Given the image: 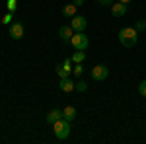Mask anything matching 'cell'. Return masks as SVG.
Returning a JSON list of instances; mask_svg holds the SVG:
<instances>
[{
    "instance_id": "cell-18",
    "label": "cell",
    "mask_w": 146,
    "mask_h": 144,
    "mask_svg": "<svg viewBox=\"0 0 146 144\" xmlns=\"http://www.w3.org/2000/svg\"><path fill=\"white\" fill-rule=\"evenodd\" d=\"M138 94H140L142 98H146V80H142V82L138 84Z\"/></svg>"
},
{
    "instance_id": "cell-23",
    "label": "cell",
    "mask_w": 146,
    "mask_h": 144,
    "mask_svg": "<svg viewBox=\"0 0 146 144\" xmlns=\"http://www.w3.org/2000/svg\"><path fill=\"white\" fill-rule=\"evenodd\" d=\"M119 2H123V4H129V2H131V0H119Z\"/></svg>"
},
{
    "instance_id": "cell-7",
    "label": "cell",
    "mask_w": 146,
    "mask_h": 144,
    "mask_svg": "<svg viewBox=\"0 0 146 144\" xmlns=\"http://www.w3.org/2000/svg\"><path fill=\"white\" fill-rule=\"evenodd\" d=\"M72 35H74V29H72V25H62V27L58 29V37H60L64 43H70Z\"/></svg>"
},
{
    "instance_id": "cell-11",
    "label": "cell",
    "mask_w": 146,
    "mask_h": 144,
    "mask_svg": "<svg viewBox=\"0 0 146 144\" xmlns=\"http://www.w3.org/2000/svg\"><path fill=\"white\" fill-rule=\"evenodd\" d=\"M58 119H62V111H60V109H53V111H49V115H47V123H49V125L56 123Z\"/></svg>"
},
{
    "instance_id": "cell-16",
    "label": "cell",
    "mask_w": 146,
    "mask_h": 144,
    "mask_svg": "<svg viewBox=\"0 0 146 144\" xmlns=\"http://www.w3.org/2000/svg\"><path fill=\"white\" fill-rule=\"evenodd\" d=\"M135 29L136 31H146V20H138L135 23Z\"/></svg>"
},
{
    "instance_id": "cell-15",
    "label": "cell",
    "mask_w": 146,
    "mask_h": 144,
    "mask_svg": "<svg viewBox=\"0 0 146 144\" xmlns=\"http://www.w3.org/2000/svg\"><path fill=\"white\" fill-rule=\"evenodd\" d=\"M55 72H56V76H58V78H66V76H70V72H66L62 64H58V66L55 68Z\"/></svg>"
},
{
    "instance_id": "cell-5",
    "label": "cell",
    "mask_w": 146,
    "mask_h": 144,
    "mask_svg": "<svg viewBox=\"0 0 146 144\" xmlns=\"http://www.w3.org/2000/svg\"><path fill=\"white\" fill-rule=\"evenodd\" d=\"M70 25H72V29H74V31H84V29H86V25H88V22H86V18H84V16H72Z\"/></svg>"
},
{
    "instance_id": "cell-8",
    "label": "cell",
    "mask_w": 146,
    "mask_h": 144,
    "mask_svg": "<svg viewBox=\"0 0 146 144\" xmlns=\"http://www.w3.org/2000/svg\"><path fill=\"white\" fill-rule=\"evenodd\" d=\"M111 14L115 16V18H121V16H125L127 14V4H123V2H113L111 4Z\"/></svg>"
},
{
    "instance_id": "cell-6",
    "label": "cell",
    "mask_w": 146,
    "mask_h": 144,
    "mask_svg": "<svg viewBox=\"0 0 146 144\" xmlns=\"http://www.w3.org/2000/svg\"><path fill=\"white\" fill-rule=\"evenodd\" d=\"M23 33H25V29H23V25L20 22H16V23L10 25V37L12 39H22Z\"/></svg>"
},
{
    "instance_id": "cell-1",
    "label": "cell",
    "mask_w": 146,
    "mask_h": 144,
    "mask_svg": "<svg viewBox=\"0 0 146 144\" xmlns=\"http://www.w3.org/2000/svg\"><path fill=\"white\" fill-rule=\"evenodd\" d=\"M119 41H121L123 47L131 49V47H135L136 41H138V31H136L135 27H123V29L119 31Z\"/></svg>"
},
{
    "instance_id": "cell-19",
    "label": "cell",
    "mask_w": 146,
    "mask_h": 144,
    "mask_svg": "<svg viewBox=\"0 0 146 144\" xmlns=\"http://www.w3.org/2000/svg\"><path fill=\"white\" fill-rule=\"evenodd\" d=\"M18 6V0H8V12H14Z\"/></svg>"
},
{
    "instance_id": "cell-20",
    "label": "cell",
    "mask_w": 146,
    "mask_h": 144,
    "mask_svg": "<svg viewBox=\"0 0 146 144\" xmlns=\"http://www.w3.org/2000/svg\"><path fill=\"white\" fill-rule=\"evenodd\" d=\"M10 22H12V12H8V14H6V16L2 18V23L6 25V23H10Z\"/></svg>"
},
{
    "instance_id": "cell-14",
    "label": "cell",
    "mask_w": 146,
    "mask_h": 144,
    "mask_svg": "<svg viewBox=\"0 0 146 144\" xmlns=\"http://www.w3.org/2000/svg\"><path fill=\"white\" fill-rule=\"evenodd\" d=\"M74 90H76V92H86V90H88V84H86V80H76V84H74Z\"/></svg>"
},
{
    "instance_id": "cell-10",
    "label": "cell",
    "mask_w": 146,
    "mask_h": 144,
    "mask_svg": "<svg viewBox=\"0 0 146 144\" xmlns=\"http://www.w3.org/2000/svg\"><path fill=\"white\" fill-rule=\"evenodd\" d=\"M62 117H64V119H66V121H74V119H76V107H72V105H68V107H64V109H62Z\"/></svg>"
},
{
    "instance_id": "cell-3",
    "label": "cell",
    "mask_w": 146,
    "mask_h": 144,
    "mask_svg": "<svg viewBox=\"0 0 146 144\" xmlns=\"http://www.w3.org/2000/svg\"><path fill=\"white\" fill-rule=\"evenodd\" d=\"M70 45L74 47V51H86L88 45H90V39L86 37L84 31H74L72 39H70Z\"/></svg>"
},
{
    "instance_id": "cell-2",
    "label": "cell",
    "mask_w": 146,
    "mask_h": 144,
    "mask_svg": "<svg viewBox=\"0 0 146 144\" xmlns=\"http://www.w3.org/2000/svg\"><path fill=\"white\" fill-rule=\"evenodd\" d=\"M53 133H55V136L58 140L68 138V134H70V121H66L62 117V119H58L56 123H53Z\"/></svg>"
},
{
    "instance_id": "cell-4",
    "label": "cell",
    "mask_w": 146,
    "mask_h": 144,
    "mask_svg": "<svg viewBox=\"0 0 146 144\" xmlns=\"http://www.w3.org/2000/svg\"><path fill=\"white\" fill-rule=\"evenodd\" d=\"M107 76H109V68L105 66V64H96V66L92 68V78L96 82H103Z\"/></svg>"
},
{
    "instance_id": "cell-12",
    "label": "cell",
    "mask_w": 146,
    "mask_h": 144,
    "mask_svg": "<svg viewBox=\"0 0 146 144\" xmlns=\"http://www.w3.org/2000/svg\"><path fill=\"white\" fill-rule=\"evenodd\" d=\"M76 8H78V6H74V2H72V4H66V6H62V16H64V18H72V16H76Z\"/></svg>"
},
{
    "instance_id": "cell-17",
    "label": "cell",
    "mask_w": 146,
    "mask_h": 144,
    "mask_svg": "<svg viewBox=\"0 0 146 144\" xmlns=\"http://www.w3.org/2000/svg\"><path fill=\"white\" fill-rule=\"evenodd\" d=\"M82 70H84V66H82V62H76V66L72 68V72H74V76H82Z\"/></svg>"
},
{
    "instance_id": "cell-22",
    "label": "cell",
    "mask_w": 146,
    "mask_h": 144,
    "mask_svg": "<svg viewBox=\"0 0 146 144\" xmlns=\"http://www.w3.org/2000/svg\"><path fill=\"white\" fill-rule=\"evenodd\" d=\"M84 4V0H74V6H82Z\"/></svg>"
},
{
    "instance_id": "cell-13",
    "label": "cell",
    "mask_w": 146,
    "mask_h": 144,
    "mask_svg": "<svg viewBox=\"0 0 146 144\" xmlns=\"http://www.w3.org/2000/svg\"><path fill=\"white\" fill-rule=\"evenodd\" d=\"M70 58H72V62H84L86 60V51H76Z\"/></svg>"
},
{
    "instance_id": "cell-21",
    "label": "cell",
    "mask_w": 146,
    "mask_h": 144,
    "mask_svg": "<svg viewBox=\"0 0 146 144\" xmlns=\"http://www.w3.org/2000/svg\"><path fill=\"white\" fill-rule=\"evenodd\" d=\"M113 2H115V0H98V4H100V6H111Z\"/></svg>"
},
{
    "instance_id": "cell-9",
    "label": "cell",
    "mask_w": 146,
    "mask_h": 144,
    "mask_svg": "<svg viewBox=\"0 0 146 144\" xmlns=\"http://www.w3.org/2000/svg\"><path fill=\"white\" fill-rule=\"evenodd\" d=\"M74 84H76V82H72L68 76L66 78H60V82H58V86H60L62 92H72V90H74Z\"/></svg>"
}]
</instances>
